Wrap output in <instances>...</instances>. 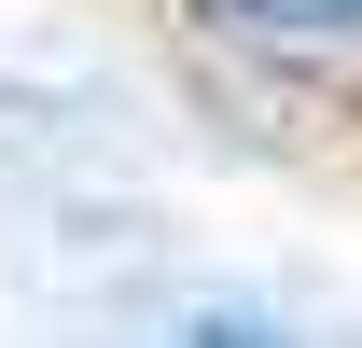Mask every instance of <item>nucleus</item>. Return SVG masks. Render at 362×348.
I'll use <instances>...</instances> for the list:
<instances>
[{
	"mask_svg": "<svg viewBox=\"0 0 362 348\" xmlns=\"http://www.w3.org/2000/svg\"><path fill=\"white\" fill-rule=\"evenodd\" d=\"M223 348H251V335H223Z\"/></svg>",
	"mask_w": 362,
	"mask_h": 348,
	"instance_id": "obj_2",
	"label": "nucleus"
},
{
	"mask_svg": "<svg viewBox=\"0 0 362 348\" xmlns=\"http://www.w3.org/2000/svg\"><path fill=\"white\" fill-rule=\"evenodd\" d=\"M223 14H251V28H362V0H223Z\"/></svg>",
	"mask_w": 362,
	"mask_h": 348,
	"instance_id": "obj_1",
	"label": "nucleus"
}]
</instances>
